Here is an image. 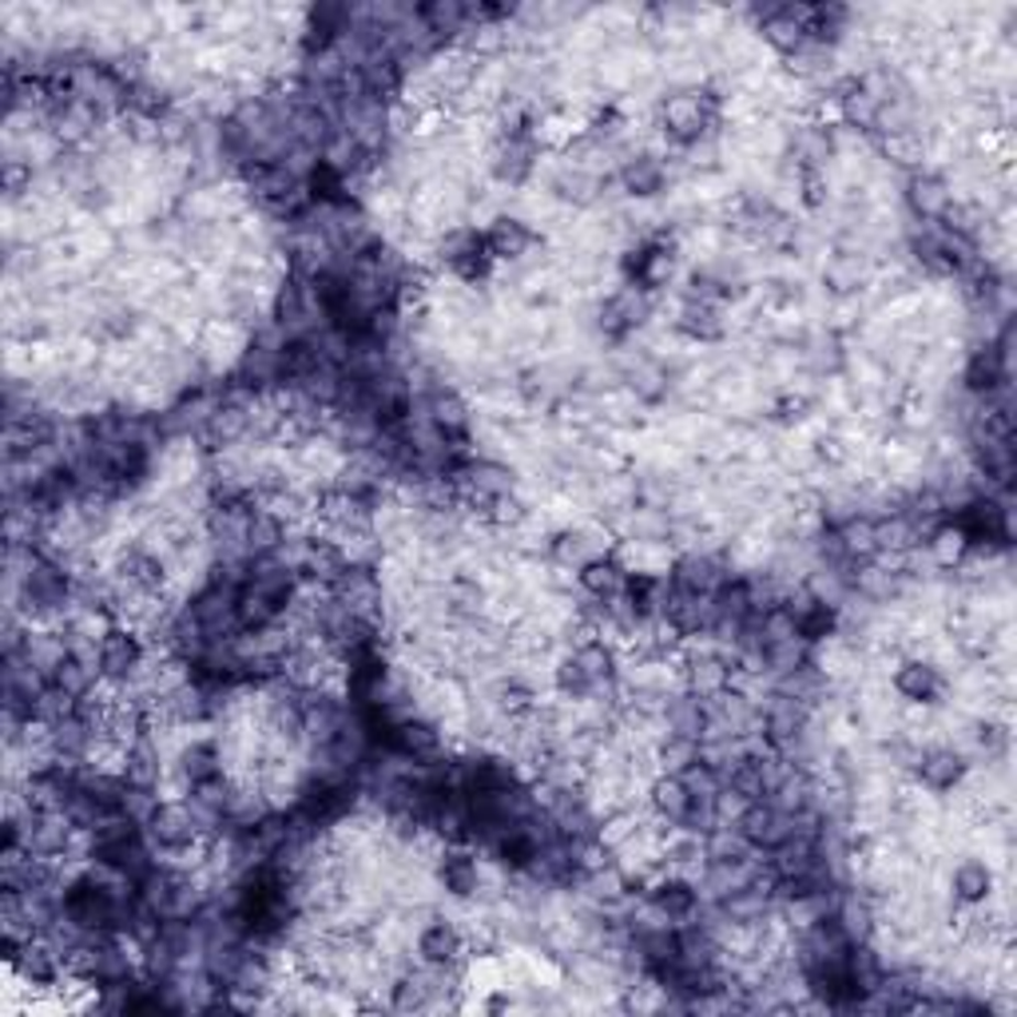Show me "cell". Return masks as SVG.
Wrapping results in <instances>:
<instances>
[{"mask_svg": "<svg viewBox=\"0 0 1017 1017\" xmlns=\"http://www.w3.org/2000/svg\"><path fill=\"white\" fill-rule=\"evenodd\" d=\"M251 429H254L251 409L239 406V402H223V406H215L211 414H207L204 434L211 446H234V441H243Z\"/></svg>", "mask_w": 1017, "mask_h": 1017, "instance_id": "12", "label": "cell"}, {"mask_svg": "<svg viewBox=\"0 0 1017 1017\" xmlns=\"http://www.w3.org/2000/svg\"><path fill=\"white\" fill-rule=\"evenodd\" d=\"M0 184H4V192L9 195H21L24 187L32 184V167H24L21 160H9L4 163V172H0Z\"/></svg>", "mask_w": 1017, "mask_h": 1017, "instance_id": "45", "label": "cell"}, {"mask_svg": "<svg viewBox=\"0 0 1017 1017\" xmlns=\"http://www.w3.org/2000/svg\"><path fill=\"white\" fill-rule=\"evenodd\" d=\"M529 167H533V152L525 147V140H521V135H508V140L497 147V160H493L497 179H505V184H521V179L529 175Z\"/></svg>", "mask_w": 1017, "mask_h": 1017, "instance_id": "29", "label": "cell"}, {"mask_svg": "<svg viewBox=\"0 0 1017 1017\" xmlns=\"http://www.w3.org/2000/svg\"><path fill=\"white\" fill-rule=\"evenodd\" d=\"M553 187H557L560 199H569V204H589L592 195H597V179L584 172H565L553 179Z\"/></svg>", "mask_w": 1017, "mask_h": 1017, "instance_id": "40", "label": "cell"}, {"mask_svg": "<svg viewBox=\"0 0 1017 1017\" xmlns=\"http://www.w3.org/2000/svg\"><path fill=\"white\" fill-rule=\"evenodd\" d=\"M895 688L910 703H930V700H938V692H942V680H938V671L930 668V664L906 660L903 668L895 671Z\"/></svg>", "mask_w": 1017, "mask_h": 1017, "instance_id": "20", "label": "cell"}, {"mask_svg": "<svg viewBox=\"0 0 1017 1017\" xmlns=\"http://www.w3.org/2000/svg\"><path fill=\"white\" fill-rule=\"evenodd\" d=\"M417 954L429 970H449L466 954V942H461V930L453 922H429L417 938Z\"/></svg>", "mask_w": 1017, "mask_h": 1017, "instance_id": "8", "label": "cell"}, {"mask_svg": "<svg viewBox=\"0 0 1017 1017\" xmlns=\"http://www.w3.org/2000/svg\"><path fill=\"white\" fill-rule=\"evenodd\" d=\"M712 123H715V103L708 92H680L664 103V132L676 143H684V147L700 143Z\"/></svg>", "mask_w": 1017, "mask_h": 1017, "instance_id": "2", "label": "cell"}, {"mask_svg": "<svg viewBox=\"0 0 1017 1017\" xmlns=\"http://www.w3.org/2000/svg\"><path fill=\"white\" fill-rule=\"evenodd\" d=\"M723 565L712 557H680L671 569V589L680 592H715L723 584Z\"/></svg>", "mask_w": 1017, "mask_h": 1017, "instance_id": "15", "label": "cell"}, {"mask_svg": "<svg viewBox=\"0 0 1017 1017\" xmlns=\"http://www.w3.org/2000/svg\"><path fill=\"white\" fill-rule=\"evenodd\" d=\"M676 326H680L688 338H696V342H712V338L723 335V318H720V310H715V303H696V298L684 303Z\"/></svg>", "mask_w": 1017, "mask_h": 1017, "instance_id": "25", "label": "cell"}, {"mask_svg": "<svg viewBox=\"0 0 1017 1017\" xmlns=\"http://www.w3.org/2000/svg\"><path fill=\"white\" fill-rule=\"evenodd\" d=\"M910 207H915L922 219H942V215L950 211V192L938 184V179L922 175V179L910 184Z\"/></svg>", "mask_w": 1017, "mask_h": 1017, "instance_id": "33", "label": "cell"}, {"mask_svg": "<svg viewBox=\"0 0 1017 1017\" xmlns=\"http://www.w3.org/2000/svg\"><path fill=\"white\" fill-rule=\"evenodd\" d=\"M143 668V641L132 628H108L100 636V676L108 684H128Z\"/></svg>", "mask_w": 1017, "mask_h": 1017, "instance_id": "5", "label": "cell"}, {"mask_svg": "<svg viewBox=\"0 0 1017 1017\" xmlns=\"http://www.w3.org/2000/svg\"><path fill=\"white\" fill-rule=\"evenodd\" d=\"M632 271H636V283L641 286H664L671 278V254L664 251V247H648V251H641V259L632 263Z\"/></svg>", "mask_w": 1017, "mask_h": 1017, "instance_id": "35", "label": "cell"}, {"mask_svg": "<svg viewBox=\"0 0 1017 1017\" xmlns=\"http://www.w3.org/2000/svg\"><path fill=\"white\" fill-rule=\"evenodd\" d=\"M306 315H310L306 286L295 283V278H286V283L278 286V295H275V322L283 326V330H298V326L306 322Z\"/></svg>", "mask_w": 1017, "mask_h": 1017, "instance_id": "30", "label": "cell"}, {"mask_svg": "<svg viewBox=\"0 0 1017 1017\" xmlns=\"http://www.w3.org/2000/svg\"><path fill=\"white\" fill-rule=\"evenodd\" d=\"M696 759H700V743H696V740H684V735H671V732H668V740L660 743V763H664V772L680 775L684 767H692Z\"/></svg>", "mask_w": 1017, "mask_h": 1017, "instance_id": "37", "label": "cell"}, {"mask_svg": "<svg viewBox=\"0 0 1017 1017\" xmlns=\"http://www.w3.org/2000/svg\"><path fill=\"white\" fill-rule=\"evenodd\" d=\"M732 827L755 851H775V846L787 843L795 834V814L779 811L772 799H755V803H743V811L735 814Z\"/></svg>", "mask_w": 1017, "mask_h": 1017, "instance_id": "3", "label": "cell"}, {"mask_svg": "<svg viewBox=\"0 0 1017 1017\" xmlns=\"http://www.w3.org/2000/svg\"><path fill=\"white\" fill-rule=\"evenodd\" d=\"M795 152H799V160H803V167H823L827 160H831V152H834V140H831V132L827 128H803L799 132V143H795Z\"/></svg>", "mask_w": 1017, "mask_h": 1017, "instance_id": "34", "label": "cell"}, {"mask_svg": "<svg viewBox=\"0 0 1017 1017\" xmlns=\"http://www.w3.org/2000/svg\"><path fill=\"white\" fill-rule=\"evenodd\" d=\"M577 572H580V589L589 592V597H597V601H609V597L624 592V577H628V572L621 569V560H612V557L584 560Z\"/></svg>", "mask_w": 1017, "mask_h": 1017, "instance_id": "17", "label": "cell"}, {"mask_svg": "<svg viewBox=\"0 0 1017 1017\" xmlns=\"http://www.w3.org/2000/svg\"><path fill=\"white\" fill-rule=\"evenodd\" d=\"M96 680H103L100 676V664L88 660V656H76L72 652L68 660L61 664V668L52 671V688H61L64 696H72V700H88V696H96Z\"/></svg>", "mask_w": 1017, "mask_h": 1017, "instance_id": "14", "label": "cell"}, {"mask_svg": "<svg viewBox=\"0 0 1017 1017\" xmlns=\"http://www.w3.org/2000/svg\"><path fill=\"white\" fill-rule=\"evenodd\" d=\"M429 994H434V986H426V977L414 974V977H402L394 986V1009H422L429 1006Z\"/></svg>", "mask_w": 1017, "mask_h": 1017, "instance_id": "42", "label": "cell"}, {"mask_svg": "<svg viewBox=\"0 0 1017 1017\" xmlns=\"http://www.w3.org/2000/svg\"><path fill=\"white\" fill-rule=\"evenodd\" d=\"M755 859V846L735 827H712L703 834V863H747Z\"/></svg>", "mask_w": 1017, "mask_h": 1017, "instance_id": "19", "label": "cell"}, {"mask_svg": "<svg viewBox=\"0 0 1017 1017\" xmlns=\"http://www.w3.org/2000/svg\"><path fill=\"white\" fill-rule=\"evenodd\" d=\"M572 660L584 668V676L592 680V688L601 692L604 684L612 680V668H616V660H612V648L604 641H584L577 652H572Z\"/></svg>", "mask_w": 1017, "mask_h": 1017, "instance_id": "31", "label": "cell"}, {"mask_svg": "<svg viewBox=\"0 0 1017 1017\" xmlns=\"http://www.w3.org/2000/svg\"><path fill=\"white\" fill-rule=\"evenodd\" d=\"M664 723H668L671 735H684V740H703L708 732V703L700 696H676V700L664 703Z\"/></svg>", "mask_w": 1017, "mask_h": 1017, "instance_id": "13", "label": "cell"}, {"mask_svg": "<svg viewBox=\"0 0 1017 1017\" xmlns=\"http://www.w3.org/2000/svg\"><path fill=\"white\" fill-rule=\"evenodd\" d=\"M143 831H147L152 846H160V851H172V855H184V851H192V846L199 843L204 823H199V814H195L192 803H179V799H172V803H155V811L147 814Z\"/></svg>", "mask_w": 1017, "mask_h": 1017, "instance_id": "1", "label": "cell"}, {"mask_svg": "<svg viewBox=\"0 0 1017 1017\" xmlns=\"http://www.w3.org/2000/svg\"><path fill=\"white\" fill-rule=\"evenodd\" d=\"M1006 374H1009L1006 354L997 347H982V350H974V358H970V367H966V390L970 394L994 397L1006 390Z\"/></svg>", "mask_w": 1017, "mask_h": 1017, "instance_id": "10", "label": "cell"}, {"mask_svg": "<svg viewBox=\"0 0 1017 1017\" xmlns=\"http://www.w3.org/2000/svg\"><path fill=\"white\" fill-rule=\"evenodd\" d=\"M962 775H966V759L950 752V747H934V752H926L918 759V779L930 791H954L962 784Z\"/></svg>", "mask_w": 1017, "mask_h": 1017, "instance_id": "11", "label": "cell"}, {"mask_svg": "<svg viewBox=\"0 0 1017 1017\" xmlns=\"http://www.w3.org/2000/svg\"><path fill=\"white\" fill-rule=\"evenodd\" d=\"M621 184L628 195H656L664 187V163L652 155H636L621 167Z\"/></svg>", "mask_w": 1017, "mask_h": 1017, "instance_id": "28", "label": "cell"}, {"mask_svg": "<svg viewBox=\"0 0 1017 1017\" xmlns=\"http://www.w3.org/2000/svg\"><path fill=\"white\" fill-rule=\"evenodd\" d=\"M278 616H283V612L266 601L263 592H254L251 584H243L239 601H234V621H239V628L243 632H266Z\"/></svg>", "mask_w": 1017, "mask_h": 1017, "instance_id": "26", "label": "cell"}, {"mask_svg": "<svg viewBox=\"0 0 1017 1017\" xmlns=\"http://www.w3.org/2000/svg\"><path fill=\"white\" fill-rule=\"evenodd\" d=\"M827 283H831L834 291H855V286L863 283V271H859V263H851V259H839V263L827 271Z\"/></svg>", "mask_w": 1017, "mask_h": 1017, "instance_id": "44", "label": "cell"}, {"mask_svg": "<svg viewBox=\"0 0 1017 1017\" xmlns=\"http://www.w3.org/2000/svg\"><path fill=\"white\" fill-rule=\"evenodd\" d=\"M179 775H184V784L204 787L211 784V779H223V767H219V747H215L211 740H199L192 743L184 755H179Z\"/></svg>", "mask_w": 1017, "mask_h": 1017, "instance_id": "18", "label": "cell"}, {"mask_svg": "<svg viewBox=\"0 0 1017 1017\" xmlns=\"http://www.w3.org/2000/svg\"><path fill=\"white\" fill-rule=\"evenodd\" d=\"M438 878H441V886H446L453 898L478 895V883H481L478 863H473L466 851H449V855L441 859V866H438Z\"/></svg>", "mask_w": 1017, "mask_h": 1017, "instance_id": "24", "label": "cell"}, {"mask_svg": "<svg viewBox=\"0 0 1017 1017\" xmlns=\"http://www.w3.org/2000/svg\"><path fill=\"white\" fill-rule=\"evenodd\" d=\"M12 966H17L21 977H29L32 986H52V982L61 977V954H56L48 942H29Z\"/></svg>", "mask_w": 1017, "mask_h": 1017, "instance_id": "21", "label": "cell"}, {"mask_svg": "<svg viewBox=\"0 0 1017 1017\" xmlns=\"http://www.w3.org/2000/svg\"><path fill=\"white\" fill-rule=\"evenodd\" d=\"M652 906H656V915L668 918V922H684V918L696 915L700 890H696L692 883H684V878H668V883H656Z\"/></svg>", "mask_w": 1017, "mask_h": 1017, "instance_id": "16", "label": "cell"}, {"mask_svg": "<svg viewBox=\"0 0 1017 1017\" xmlns=\"http://www.w3.org/2000/svg\"><path fill=\"white\" fill-rule=\"evenodd\" d=\"M930 549H934L938 565H954V560H962V553L970 549V537L958 525H947V529L930 533Z\"/></svg>", "mask_w": 1017, "mask_h": 1017, "instance_id": "38", "label": "cell"}, {"mask_svg": "<svg viewBox=\"0 0 1017 1017\" xmlns=\"http://www.w3.org/2000/svg\"><path fill=\"white\" fill-rule=\"evenodd\" d=\"M553 684H557V692L565 696V700H584V696L597 692V688H592V680L584 676V668H580L572 656L557 664V671H553Z\"/></svg>", "mask_w": 1017, "mask_h": 1017, "instance_id": "36", "label": "cell"}, {"mask_svg": "<svg viewBox=\"0 0 1017 1017\" xmlns=\"http://www.w3.org/2000/svg\"><path fill=\"white\" fill-rule=\"evenodd\" d=\"M417 21L426 24L434 36H453L469 21V9L461 0H429V4L417 9Z\"/></svg>", "mask_w": 1017, "mask_h": 1017, "instance_id": "27", "label": "cell"}, {"mask_svg": "<svg viewBox=\"0 0 1017 1017\" xmlns=\"http://www.w3.org/2000/svg\"><path fill=\"white\" fill-rule=\"evenodd\" d=\"M648 799H652V811L660 814L668 827H684V823H688V811H692V791H688V784H684L680 775L664 772L660 779L652 784Z\"/></svg>", "mask_w": 1017, "mask_h": 1017, "instance_id": "9", "label": "cell"}, {"mask_svg": "<svg viewBox=\"0 0 1017 1017\" xmlns=\"http://www.w3.org/2000/svg\"><path fill=\"white\" fill-rule=\"evenodd\" d=\"M533 247V231L521 219H497L485 234V251L493 259H521Z\"/></svg>", "mask_w": 1017, "mask_h": 1017, "instance_id": "22", "label": "cell"}, {"mask_svg": "<svg viewBox=\"0 0 1017 1017\" xmlns=\"http://www.w3.org/2000/svg\"><path fill=\"white\" fill-rule=\"evenodd\" d=\"M827 195H823V175L814 172V167H803V204L807 207H819Z\"/></svg>", "mask_w": 1017, "mask_h": 1017, "instance_id": "46", "label": "cell"}, {"mask_svg": "<svg viewBox=\"0 0 1017 1017\" xmlns=\"http://www.w3.org/2000/svg\"><path fill=\"white\" fill-rule=\"evenodd\" d=\"M123 779L132 787H147V791L160 784V763H155L152 735H143L135 747H128V772H123Z\"/></svg>", "mask_w": 1017, "mask_h": 1017, "instance_id": "32", "label": "cell"}, {"mask_svg": "<svg viewBox=\"0 0 1017 1017\" xmlns=\"http://www.w3.org/2000/svg\"><path fill=\"white\" fill-rule=\"evenodd\" d=\"M72 597V580L61 565L52 560L32 557L29 572H24V601H29L32 612H56L61 604H68Z\"/></svg>", "mask_w": 1017, "mask_h": 1017, "instance_id": "4", "label": "cell"}, {"mask_svg": "<svg viewBox=\"0 0 1017 1017\" xmlns=\"http://www.w3.org/2000/svg\"><path fill=\"white\" fill-rule=\"evenodd\" d=\"M553 557L560 560V565H584V560H592V553H589V540H584V533H557L553 537Z\"/></svg>", "mask_w": 1017, "mask_h": 1017, "instance_id": "41", "label": "cell"}, {"mask_svg": "<svg viewBox=\"0 0 1017 1017\" xmlns=\"http://www.w3.org/2000/svg\"><path fill=\"white\" fill-rule=\"evenodd\" d=\"M390 747V752H397V755H406V759H414V763H422V759H438L441 755V732L434 728V723H426V720H397V723H390V732H386V740H382Z\"/></svg>", "mask_w": 1017, "mask_h": 1017, "instance_id": "6", "label": "cell"}, {"mask_svg": "<svg viewBox=\"0 0 1017 1017\" xmlns=\"http://www.w3.org/2000/svg\"><path fill=\"white\" fill-rule=\"evenodd\" d=\"M950 886H954V898H958V903L977 906V903H986L989 890H994V871H989L986 863H977V859H966V863H962V866L954 871Z\"/></svg>", "mask_w": 1017, "mask_h": 1017, "instance_id": "23", "label": "cell"}, {"mask_svg": "<svg viewBox=\"0 0 1017 1017\" xmlns=\"http://www.w3.org/2000/svg\"><path fill=\"white\" fill-rule=\"evenodd\" d=\"M799 636H803L807 644H814V641H823V636H831V628H834V612L827 609L823 601H814L811 609L799 616Z\"/></svg>", "mask_w": 1017, "mask_h": 1017, "instance_id": "39", "label": "cell"}, {"mask_svg": "<svg viewBox=\"0 0 1017 1017\" xmlns=\"http://www.w3.org/2000/svg\"><path fill=\"white\" fill-rule=\"evenodd\" d=\"M497 703H501V712L525 715V712H533V692L525 688V684L508 680V684H501V688H497Z\"/></svg>", "mask_w": 1017, "mask_h": 1017, "instance_id": "43", "label": "cell"}, {"mask_svg": "<svg viewBox=\"0 0 1017 1017\" xmlns=\"http://www.w3.org/2000/svg\"><path fill=\"white\" fill-rule=\"evenodd\" d=\"M735 668L715 652H700V656H688V668H684V680H688V692L700 696V700H712V696L728 692L732 688Z\"/></svg>", "mask_w": 1017, "mask_h": 1017, "instance_id": "7", "label": "cell"}]
</instances>
